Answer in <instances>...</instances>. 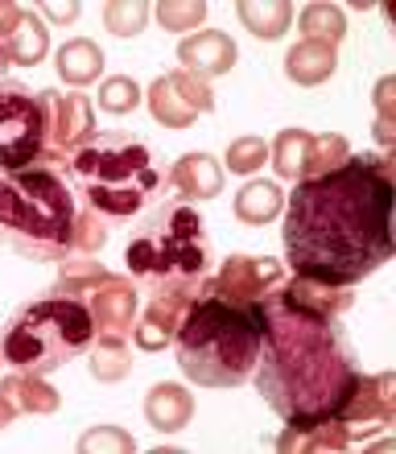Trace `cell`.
<instances>
[{"instance_id": "21", "label": "cell", "mask_w": 396, "mask_h": 454, "mask_svg": "<svg viewBox=\"0 0 396 454\" xmlns=\"http://www.w3.org/2000/svg\"><path fill=\"white\" fill-rule=\"evenodd\" d=\"M46 50H50V29L42 25V17L34 9H25L21 25L4 37V59H9V67H37L46 59Z\"/></svg>"}, {"instance_id": "43", "label": "cell", "mask_w": 396, "mask_h": 454, "mask_svg": "<svg viewBox=\"0 0 396 454\" xmlns=\"http://www.w3.org/2000/svg\"><path fill=\"white\" fill-rule=\"evenodd\" d=\"M0 364H4V356H0Z\"/></svg>"}, {"instance_id": "26", "label": "cell", "mask_w": 396, "mask_h": 454, "mask_svg": "<svg viewBox=\"0 0 396 454\" xmlns=\"http://www.w3.org/2000/svg\"><path fill=\"white\" fill-rule=\"evenodd\" d=\"M301 25V42H326V46H338L347 37V17L335 4H306L298 17Z\"/></svg>"}, {"instance_id": "41", "label": "cell", "mask_w": 396, "mask_h": 454, "mask_svg": "<svg viewBox=\"0 0 396 454\" xmlns=\"http://www.w3.org/2000/svg\"><path fill=\"white\" fill-rule=\"evenodd\" d=\"M376 141L384 145V149H392V145H396V124H388V120H376Z\"/></svg>"}, {"instance_id": "32", "label": "cell", "mask_w": 396, "mask_h": 454, "mask_svg": "<svg viewBox=\"0 0 396 454\" xmlns=\"http://www.w3.org/2000/svg\"><path fill=\"white\" fill-rule=\"evenodd\" d=\"M141 99H144V91L128 74H112V79L99 83V108L108 112V116H128V112H136Z\"/></svg>"}, {"instance_id": "16", "label": "cell", "mask_w": 396, "mask_h": 454, "mask_svg": "<svg viewBox=\"0 0 396 454\" xmlns=\"http://www.w3.org/2000/svg\"><path fill=\"white\" fill-rule=\"evenodd\" d=\"M190 418H194V396L182 384L161 380L149 388V396H144V421L157 434H178L182 426H190Z\"/></svg>"}, {"instance_id": "24", "label": "cell", "mask_w": 396, "mask_h": 454, "mask_svg": "<svg viewBox=\"0 0 396 454\" xmlns=\"http://www.w3.org/2000/svg\"><path fill=\"white\" fill-rule=\"evenodd\" d=\"M144 99H149L153 120H157V124H166V129H190L194 120H198V112H194L190 104L178 96V87L169 83V74L153 79V87L144 91Z\"/></svg>"}, {"instance_id": "22", "label": "cell", "mask_w": 396, "mask_h": 454, "mask_svg": "<svg viewBox=\"0 0 396 454\" xmlns=\"http://www.w3.org/2000/svg\"><path fill=\"white\" fill-rule=\"evenodd\" d=\"M310 137L306 129H281L276 141L268 145V161H273L276 178L285 182H301L306 178V157H310Z\"/></svg>"}, {"instance_id": "6", "label": "cell", "mask_w": 396, "mask_h": 454, "mask_svg": "<svg viewBox=\"0 0 396 454\" xmlns=\"http://www.w3.org/2000/svg\"><path fill=\"white\" fill-rule=\"evenodd\" d=\"M74 219V194L54 166H34L0 178V239L25 261H66Z\"/></svg>"}, {"instance_id": "18", "label": "cell", "mask_w": 396, "mask_h": 454, "mask_svg": "<svg viewBox=\"0 0 396 454\" xmlns=\"http://www.w3.org/2000/svg\"><path fill=\"white\" fill-rule=\"evenodd\" d=\"M58 79L66 87H91L104 74V50L91 42V37H71L66 46L58 50Z\"/></svg>"}, {"instance_id": "9", "label": "cell", "mask_w": 396, "mask_h": 454, "mask_svg": "<svg viewBox=\"0 0 396 454\" xmlns=\"http://www.w3.org/2000/svg\"><path fill=\"white\" fill-rule=\"evenodd\" d=\"M396 418V376L392 372H376V376H363L351 393L347 409H343V426H347L351 442L355 438H368L372 430H388Z\"/></svg>"}, {"instance_id": "37", "label": "cell", "mask_w": 396, "mask_h": 454, "mask_svg": "<svg viewBox=\"0 0 396 454\" xmlns=\"http://www.w3.org/2000/svg\"><path fill=\"white\" fill-rule=\"evenodd\" d=\"M17 418H21L17 384H12V376H4V380H0V430H9V426H12Z\"/></svg>"}, {"instance_id": "14", "label": "cell", "mask_w": 396, "mask_h": 454, "mask_svg": "<svg viewBox=\"0 0 396 454\" xmlns=\"http://www.w3.org/2000/svg\"><path fill=\"white\" fill-rule=\"evenodd\" d=\"M194 298L198 294H161V298H153L144 318L132 326V343L141 347V351H161L166 343H174V335H178V326Z\"/></svg>"}, {"instance_id": "40", "label": "cell", "mask_w": 396, "mask_h": 454, "mask_svg": "<svg viewBox=\"0 0 396 454\" xmlns=\"http://www.w3.org/2000/svg\"><path fill=\"white\" fill-rule=\"evenodd\" d=\"M37 12H42V17H50V21H74V17H79V4H37Z\"/></svg>"}, {"instance_id": "42", "label": "cell", "mask_w": 396, "mask_h": 454, "mask_svg": "<svg viewBox=\"0 0 396 454\" xmlns=\"http://www.w3.org/2000/svg\"><path fill=\"white\" fill-rule=\"evenodd\" d=\"M4 71H9V59H4V46H0V83H4Z\"/></svg>"}, {"instance_id": "5", "label": "cell", "mask_w": 396, "mask_h": 454, "mask_svg": "<svg viewBox=\"0 0 396 454\" xmlns=\"http://www.w3.org/2000/svg\"><path fill=\"white\" fill-rule=\"evenodd\" d=\"M66 186L83 199L87 211L108 223H124L157 199L161 169L144 141L124 132H96L66 157Z\"/></svg>"}, {"instance_id": "19", "label": "cell", "mask_w": 396, "mask_h": 454, "mask_svg": "<svg viewBox=\"0 0 396 454\" xmlns=\"http://www.w3.org/2000/svg\"><path fill=\"white\" fill-rule=\"evenodd\" d=\"M347 446H351V434L338 418L310 421V426H289L276 438V450H347Z\"/></svg>"}, {"instance_id": "4", "label": "cell", "mask_w": 396, "mask_h": 454, "mask_svg": "<svg viewBox=\"0 0 396 454\" xmlns=\"http://www.w3.org/2000/svg\"><path fill=\"white\" fill-rule=\"evenodd\" d=\"M124 264H128V277L136 281V289L153 294V298L198 294L203 281L211 277L215 248H211L206 223L194 211V203L169 199L157 211H149L124 248Z\"/></svg>"}, {"instance_id": "35", "label": "cell", "mask_w": 396, "mask_h": 454, "mask_svg": "<svg viewBox=\"0 0 396 454\" xmlns=\"http://www.w3.org/2000/svg\"><path fill=\"white\" fill-rule=\"evenodd\" d=\"M228 169L231 174H256V169L268 161V141L264 137H236L228 145Z\"/></svg>"}, {"instance_id": "30", "label": "cell", "mask_w": 396, "mask_h": 454, "mask_svg": "<svg viewBox=\"0 0 396 454\" xmlns=\"http://www.w3.org/2000/svg\"><path fill=\"white\" fill-rule=\"evenodd\" d=\"M112 239V227L104 215H96V211H79V219H74V236H71V256H96V252L108 248Z\"/></svg>"}, {"instance_id": "28", "label": "cell", "mask_w": 396, "mask_h": 454, "mask_svg": "<svg viewBox=\"0 0 396 454\" xmlns=\"http://www.w3.org/2000/svg\"><path fill=\"white\" fill-rule=\"evenodd\" d=\"M351 157V145L347 137H338V132H318L310 137V157H306V178H322L330 169H338L343 161ZM301 178V182H306Z\"/></svg>"}, {"instance_id": "36", "label": "cell", "mask_w": 396, "mask_h": 454, "mask_svg": "<svg viewBox=\"0 0 396 454\" xmlns=\"http://www.w3.org/2000/svg\"><path fill=\"white\" fill-rule=\"evenodd\" d=\"M169 83L178 87V96L190 104L198 116H206V112H215V91H211V83L206 79H198V74H190V71H169Z\"/></svg>"}, {"instance_id": "7", "label": "cell", "mask_w": 396, "mask_h": 454, "mask_svg": "<svg viewBox=\"0 0 396 454\" xmlns=\"http://www.w3.org/2000/svg\"><path fill=\"white\" fill-rule=\"evenodd\" d=\"M96 343V323L83 298H66L50 289L46 298L25 301L9 318L0 356L12 372L25 376H50L66 368L71 359H83Z\"/></svg>"}, {"instance_id": "12", "label": "cell", "mask_w": 396, "mask_h": 454, "mask_svg": "<svg viewBox=\"0 0 396 454\" xmlns=\"http://www.w3.org/2000/svg\"><path fill=\"white\" fill-rule=\"evenodd\" d=\"M285 281V269L268 256H228L223 269L211 277V289L231 301H260Z\"/></svg>"}, {"instance_id": "17", "label": "cell", "mask_w": 396, "mask_h": 454, "mask_svg": "<svg viewBox=\"0 0 396 454\" xmlns=\"http://www.w3.org/2000/svg\"><path fill=\"white\" fill-rule=\"evenodd\" d=\"M335 71H338V46H326V42H298L285 54V74L289 83L298 87H318Z\"/></svg>"}, {"instance_id": "34", "label": "cell", "mask_w": 396, "mask_h": 454, "mask_svg": "<svg viewBox=\"0 0 396 454\" xmlns=\"http://www.w3.org/2000/svg\"><path fill=\"white\" fill-rule=\"evenodd\" d=\"M79 450L83 454H132L136 450V438L120 426H91V430L79 438Z\"/></svg>"}, {"instance_id": "27", "label": "cell", "mask_w": 396, "mask_h": 454, "mask_svg": "<svg viewBox=\"0 0 396 454\" xmlns=\"http://www.w3.org/2000/svg\"><path fill=\"white\" fill-rule=\"evenodd\" d=\"M87 368L96 376L99 384H116L124 380L132 372V351H128V339H99L91 347V359H87Z\"/></svg>"}, {"instance_id": "10", "label": "cell", "mask_w": 396, "mask_h": 454, "mask_svg": "<svg viewBox=\"0 0 396 454\" xmlns=\"http://www.w3.org/2000/svg\"><path fill=\"white\" fill-rule=\"evenodd\" d=\"M87 298H91L87 310H91V323H96V339H132L136 310H141V289H136L132 277L112 273Z\"/></svg>"}, {"instance_id": "39", "label": "cell", "mask_w": 396, "mask_h": 454, "mask_svg": "<svg viewBox=\"0 0 396 454\" xmlns=\"http://www.w3.org/2000/svg\"><path fill=\"white\" fill-rule=\"evenodd\" d=\"M25 17V4H12V0H0V46H4V37L21 25Z\"/></svg>"}, {"instance_id": "20", "label": "cell", "mask_w": 396, "mask_h": 454, "mask_svg": "<svg viewBox=\"0 0 396 454\" xmlns=\"http://www.w3.org/2000/svg\"><path fill=\"white\" fill-rule=\"evenodd\" d=\"M281 211H285V194H281L276 182H248V186L236 194V203H231V215L248 227L273 223Z\"/></svg>"}, {"instance_id": "25", "label": "cell", "mask_w": 396, "mask_h": 454, "mask_svg": "<svg viewBox=\"0 0 396 454\" xmlns=\"http://www.w3.org/2000/svg\"><path fill=\"white\" fill-rule=\"evenodd\" d=\"M112 269H104V261H91V256H66L58 261V281H54V294H66V298H83L99 281H108Z\"/></svg>"}, {"instance_id": "8", "label": "cell", "mask_w": 396, "mask_h": 454, "mask_svg": "<svg viewBox=\"0 0 396 454\" xmlns=\"http://www.w3.org/2000/svg\"><path fill=\"white\" fill-rule=\"evenodd\" d=\"M34 166H50L46 91L4 79L0 83V178Z\"/></svg>"}, {"instance_id": "2", "label": "cell", "mask_w": 396, "mask_h": 454, "mask_svg": "<svg viewBox=\"0 0 396 454\" xmlns=\"http://www.w3.org/2000/svg\"><path fill=\"white\" fill-rule=\"evenodd\" d=\"M396 178L388 153H351L322 178L298 182L285 203V261L314 286L355 289L392 261Z\"/></svg>"}, {"instance_id": "15", "label": "cell", "mask_w": 396, "mask_h": 454, "mask_svg": "<svg viewBox=\"0 0 396 454\" xmlns=\"http://www.w3.org/2000/svg\"><path fill=\"white\" fill-rule=\"evenodd\" d=\"M240 59V50L231 42L228 34H219V29H203V34L186 37L178 46V62L182 71L198 74V79H215V74H228Z\"/></svg>"}, {"instance_id": "3", "label": "cell", "mask_w": 396, "mask_h": 454, "mask_svg": "<svg viewBox=\"0 0 396 454\" xmlns=\"http://www.w3.org/2000/svg\"><path fill=\"white\" fill-rule=\"evenodd\" d=\"M264 339V306L260 301H231L203 281L198 298L182 318L174 335V356L186 380L198 388H240L252 380L256 356Z\"/></svg>"}, {"instance_id": "31", "label": "cell", "mask_w": 396, "mask_h": 454, "mask_svg": "<svg viewBox=\"0 0 396 454\" xmlns=\"http://www.w3.org/2000/svg\"><path fill=\"white\" fill-rule=\"evenodd\" d=\"M149 17H153V9L141 0H112L104 9V29L116 37H136L149 25Z\"/></svg>"}, {"instance_id": "13", "label": "cell", "mask_w": 396, "mask_h": 454, "mask_svg": "<svg viewBox=\"0 0 396 454\" xmlns=\"http://www.w3.org/2000/svg\"><path fill=\"white\" fill-rule=\"evenodd\" d=\"M166 186L178 203H206L223 194V166L211 153H182L166 174Z\"/></svg>"}, {"instance_id": "1", "label": "cell", "mask_w": 396, "mask_h": 454, "mask_svg": "<svg viewBox=\"0 0 396 454\" xmlns=\"http://www.w3.org/2000/svg\"><path fill=\"white\" fill-rule=\"evenodd\" d=\"M264 306V339L256 356V393L289 426L343 418L355 384L363 380L360 351L347 326L338 323L351 310V289L281 281Z\"/></svg>"}, {"instance_id": "38", "label": "cell", "mask_w": 396, "mask_h": 454, "mask_svg": "<svg viewBox=\"0 0 396 454\" xmlns=\"http://www.w3.org/2000/svg\"><path fill=\"white\" fill-rule=\"evenodd\" d=\"M372 99H376V120H388V124H396V79H380Z\"/></svg>"}, {"instance_id": "29", "label": "cell", "mask_w": 396, "mask_h": 454, "mask_svg": "<svg viewBox=\"0 0 396 454\" xmlns=\"http://www.w3.org/2000/svg\"><path fill=\"white\" fill-rule=\"evenodd\" d=\"M12 384H17L21 413H34V418L58 413L62 396H58V388H50V384H46V376H25V372H12Z\"/></svg>"}, {"instance_id": "33", "label": "cell", "mask_w": 396, "mask_h": 454, "mask_svg": "<svg viewBox=\"0 0 396 454\" xmlns=\"http://www.w3.org/2000/svg\"><path fill=\"white\" fill-rule=\"evenodd\" d=\"M157 21L166 34H186V29H198L206 21V4L203 0H161L157 4Z\"/></svg>"}, {"instance_id": "11", "label": "cell", "mask_w": 396, "mask_h": 454, "mask_svg": "<svg viewBox=\"0 0 396 454\" xmlns=\"http://www.w3.org/2000/svg\"><path fill=\"white\" fill-rule=\"evenodd\" d=\"M46 108H50V161H66L83 141L96 137V112L91 99L71 91H50L46 87Z\"/></svg>"}, {"instance_id": "23", "label": "cell", "mask_w": 396, "mask_h": 454, "mask_svg": "<svg viewBox=\"0 0 396 454\" xmlns=\"http://www.w3.org/2000/svg\"><path fill=\"white\" fill-rule=\"evenodd\" d=\"M240 21L252 37L276 42L293 25V4L289 0H244L240 4Z\"/></svg>"}]
</instances>
